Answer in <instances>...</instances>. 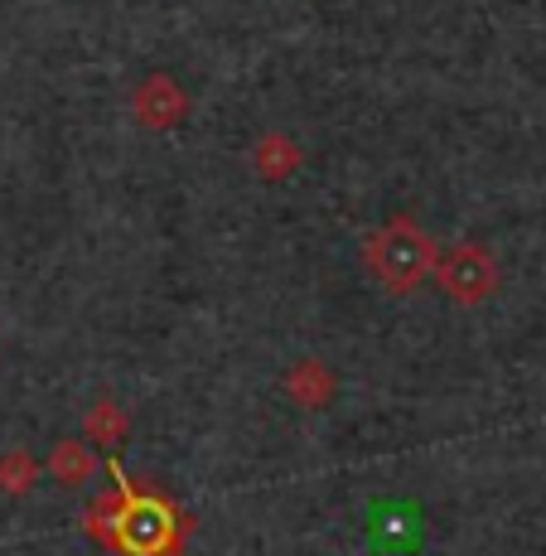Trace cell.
I'll use <instances>...</instances> for the list:
<instances>
[{
  "label": "cell",
  "instance_id": "3957f363",
  "mask_svg": "<svg viewBox=\"0 0 546 556\" xmlns=\"http://www.w3.org/2000/svg\"><path fill=\"white\" fill-rule=\"evenodd\" d=\"M116 547L126 556H175V547H179L175 508H169L165 498H126V518H122Z\"/></svg>",
  "mask_w": 546,
  "mask_h": 556
},
{
  "label": "cell",
  "instance_id": "8992f818",
  "mask_svg": "<svg viewBox=\"0 0 546 556\" xmlns=\"http://www.w3.org/2000/svg\"><path fill=\"white\" fill-rule=\"evenodd\" d=\"M300 165H305V151H300L295 136H285V131L256 136V146H252L256 179H266V185H285V179L300 175Z\"/></svg>",
  "mask_w": 546,
  "mask_h": 556
},
{
  "label": "cell",
  "instance_id": "30bf717a",
  "mask_svg": "<svg viewBox=\"0 0 546 556\" xmlns=\"http://www.w3.org/2000/svg\"><path fill=\"white\" fill-rule=\"evenodd\" d=\"M126 431H131V421H126V412L116 402H98L88 412V435L92 441H102L106 451H116V445L126 441Z\"/></svg>",
  "mask_w": 546,
  "mask_h": 556
},
{
  "label": "cell",
  "instance_id": "8fae6325",
  "mask_svg": "<svg viewBox=\"0 0 546 556\" xmlns=\"http://www.w3.org/2000/svg\"><path fill=\"white\" fill-rule=\"evenodd\" d=\"M35 479H39V459L29 455V451H10V455H0V489L5 494H29L35 489Z\"/></svg>",
  "mask_w": 546,
  "mask_h": 556
},
{
  "label": "cell",
  "instance_id": "ba28073f",
  "mask_svg": "<svg viewBox=\"0 0 546 556\" xmlns=\"http://www.w3.org/2000/svg\"><path fill=\"white\" fill-rule=\"evenodd\" d=\"M49 469L63 489H82V484H92V475L102 469V459L92 455V445H82V441H59L49 451Z\"/></svg>",
  "mask_w": 546,
  "mask_h": 556
},
{
  "label": "cell",
  "instance_id": "6da1fadb",
  "mask_svg": "<svg viewBox=\"0 0 546 556\" xmlns=\"http://www.w3.org/2000/svg\"><path fill=\"white\" fill-rule=\"evenodd\" d=\"M435 242L411 213H392L388 223L363 238V266L368 276L392 295H411L426 276H435Z\"/></svg>",
  "mask_w": 546,
  "mask_h": 556
},
{
  "label": "cell",
  "instance_id": "5b68a950",
  "mask_svg": "<svg viewBox=\"0 0 546 556\" xmlns=\"http://www.w3.org/2000/svg\"><path fill=\"white\" fill-rule=\"evenodd\" d=\"M189 112V98L185 88L175 83V73H145L141 83H136L131 92V116L136 126H145V131H169V126H179Z\"/></svg>",
  "mask_w": 546,
  "mask_h": 556
},
{
  "label": "cell",
  "instance_id": "9c48e42d",
  "mask_svg": "<svg viewBox=\"0 0 546 556\" xmlns=\"http://www.w3.org/2000/svg\"><path fill=\"white\" fill-rule=\"evenodd\" d=\"M122 518H126V498L116 494H98V504H92L88 513V528L98 532V542L102 547H116V538H122Z\"/></svg>",
  "mask_w": 546,
  "mask_h": 556
},
{
  "label": "cell",
  "instance_id": "52a82bcc",
  "mask_svg": "<svg viewBox=\"0 0 546 556\" xmlns=\"http://www.w3.org/2000/svg\"><path fill=\"white\" fill-rule=\"evenodd\" d=\"M285 392H291L295 406H305V412H325L329 402L339 397V378L329 363L319 358H300L291 372H285Z\"/></svg>",
  "mask_w": 546,
  "mask_h": 556
},
{
  "label": "cell",
  "instance_id": "277c9868",
  "mask_svg": "<svg viewBox=\"0 0 546 556\" xmlns=\"http://www.w3.org/2000/svg\"><path fill=\"white\" fill-rule=\"evenodd\" d=\"M368 538L378 556H411L426 542V518L411 498H378L368 513Z\"/></svg>",
  "mask_w": 546,
  "mask_h": 556
},
{
  "label": "cell",
  "instance_id": "7a4b0ae2",
  "mask_svg": "<svg viewBox=\"0 0 546 556\" xmlns=\"http://www.w3.org/2000/svg\"><path fill=\"white\" fill-rule=\"evenodd\" d=\"M435 286L455 305H484L498 291V262L479 242H455L435 256Z\"/></svg>",
  "mask_w": 546,
  "mask_h": 556
}]
</instances>
